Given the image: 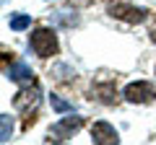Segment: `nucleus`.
Masks as SVG:
<instances>
[{"label": "nucleus", "instance_id": "f257e3e1", "mask_svg": "<svg viewBox=\"0 0 156 145\" xmlns=\"http://www.w3.org/2000/svg\"><path fill=\"white\" fill-rule=\"evenodd\" d=\"M39 104H42V91L37 88V83H29L13 96V109L18 114H23V124L21 130L26 132L34 122H37V112H39Z\"/></svg>", "mask_w": 156, "mask_h": 145}, {"label": "nucleus", "instance_id": "f03ea898", "mask_svg": "<svg viewBox=\"0 0 156 145\" xmlns=\"http://www.w3.org/2000/svg\"><path fill=\"white\" fill-rule=\"evenodd\" d=\"M29 49L39 57V60H50L60 52V39L52 26H37L29 34Z\"/></svg>", "mask_w": 156, "mask_h": 145}, {"label": "nucleus", "instance_id": "7ed1b4c3", "mask_svg": "<svg viewBox=\"0 0 156 145\" xmlns=\"http://www.w3.org/2000/svg\"><path fill=\"white\" fill-rule=\"evenodd\" d=\"M107 13L122 23H130V26H140V23H146L151 18L148 8L133 5V3H107Z\"/></svg>", "mask_w": 156, "mask_h": 145}, {"label": "nucleus", "instance_id": "20e7f679", "mask_svg": "<svg viewBox=\"0 0 156 145\" xmlns=\"http://www.w3.org/2000/svg\"><path fill=\"white\" fill-rule=\"evenodd\" d=\"M83 117H78V114L70 112V117H62L57 119V122H52L50 132H47V140H55V143H65V140H70L73 135L81 132V127H83Z\"/></svg>", "mask_w": 156, "mask_h": 145}, {"label": "nucleus", "instance_id": "39448f33", "mask_svg": "<svg viewBox=\"0 0 156 145\" xmlns=\"http://www.w3.org/2000/svg\"><path fill=\"white\" fill-rule=\"evenodd\" d=\"M122 101L128 104H154L156 101V86L151 80H135V83H128L122 88Z\"/></svg>", "mask_w": 156, "mask_h": 145}, {"label": "nucleus", "instance_id": "423d86ee", "mask_svg": "<svg viewBox=\"0 0 156 145\" xmlns=\"http://www.w3.org/2000/svg\"><path fill=\"white\" fill-rule=\"evenodd\" d=\"M89 99L96 101V104H101V106H117L120 99H122V93L117 91L115 80H96V83H91Z\"/></svg>", "mask_w": 156, "mask_h": 145}, {"label": "nucleus", "instance_id": "0eeeda50", "mask_svg": "<svg viewBox=\"0 0 156 145\" xmlns=\"http://www.w3.org/2000/svg\"><path fill=\"white\" fill-rule=\"evenodd\" d=\"M89 132H91V143H96V145H117L120 143V132L109 122H104V119L94 122Z\"/></svg>", "mask_w": 156, "mask_h": 145}, {"label": "nucleus", "instance_id": "6e6552de", "mask_svg": "<svg viewBox=\"0 0 156 145\" xmlns=\"http://www.w3.org/2000/svg\"><path fill=\"white\" fill-rule=\"evenodd\" d=\"M5 78L18 86H29L34 83V70L26 62H11V65H5Z\"/></svg>", "mask_w": 156, "mask_h": 145}, {"label": "nucleus", "instance_id": "1a4fd4ad", "mask_svg": "<svg viewBox=\"0 0 156 145\" xmlns=\"http://www.w3.org/2000/svg\"><path fill=\"white\" fill-rule=\"evenodd\" d=\"M50 78L55 80V83H60V86H73L78 80V72H76V67H70L68 62H55V65L50 67Z\"/></svg>", "mask_w": 156, "mask_h": 145}, {"label": "nucleus", "instance_id": "9d476101", "mask_svg": "<svg viewBox=\"0 0 156 145\" xmlns=\"http://www.w3.org/2000/svg\"><path fill=\"white\" fill-rule=\"evenodd\" d=\"M8 26H11V31H26V29H31V16L29 13H16V16H11Z\"/></svg>", "mask_w": 156, "mask_h": 145}, {"label": "nucleus", "instance_id": "9b49d317", "mask_svg": "<svg viewBox=\"0 0 156 145\" xmlns=\"http://www.w3.org/2000/svg\"><path fill=\"white\" fill-rule=\"evenodd\" d=\"M52 21H55V23H60V26L73 29V26L78 23V13H76V11H68V8H65V11H57Z\"/></svg>", "mask_w": 156, "mask_h": 145}, {"label": "nucleus", "instance_id": "f8f14e48", "mask_svg": "<svg viewBox=\"0 0 156 145\" xmlns=\"http://www.w3.org/2000/svg\"><path fill=\"white\" fill-rule=\"evenodd\" d=\"M11 137H13V117L11 114H0V140L11 143Z\"/></svg>", "mask_w": 156, "mask_h": 145}, {"label": "nucleus", "instance_id": "ddd939ff", "mask_svg": "<svg viewBox=\"0 0 156 145\" xmlns=\"http://www.w3.org/2000/svg\"><path fill=\"white\" fill-rule=\"evenodd\" d=\"M50 104H52V109H55L57 114H68V112H73V104H70V101H65L60 93H50Z\"/></svg>", "mask_w": 156, "mask_h": 145}, {"label": "nucleus", "instance_id": "4468645a", "mask_svg": "<svg viewBox=\"0 0 156 145\" xmlns=\"http://www.w3.org/2000/svg\"><path fill=\"white\" fill-rule=\"evenodd\" d=\"M151 42L156 44V29H151Z\"/></svg>", "mask_w": 156, "mask_h": 145}, {"label": "nucleus", "instance_id": "2eb2a0df", "mask_svg": "<svg viewBox=\"0 0 156 145\" xmlns=\"http://www.w3.org/2000/svg\"><path fill=\"white\" fill-rule=\"evenodd\" d=\"M154 72H156V65H154Z\"/></svg>", "mask_w": 156, "mask_h": 145}]
</instances>
